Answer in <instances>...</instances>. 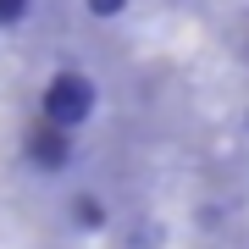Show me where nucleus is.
<instances>
[{"mask_svg":"<svg viewBox=\"0 0 249 249\" xmlns=\"http://www.w3.org/2000/svg\"><path fill=\"white\" fill-rule=\"evenodd\" d=\"M94 106H100L94 78L78 72V67H61V72H50L45 94H39V122L61 127V133H78V127L94 116Z\"/></svg>","mask_w":249,"mask_h":249,"instance_id":"1","label":"nucleus"},{"mask_svg":"<svg viewBox=\"0 0 249 249\" xmlns=\"http://www.w3.org/2000/svg\"><path fill=\"white\" fill-rule=\"evenodd\" d=\"M133 249H160V227H155V232L139 227V232H133Z\"/></svg>","mask_w":249,"mask_h":249,"instance_id":"6","label":"nucleus"},{"mask_svg":"<svg viewBox=\"0 0 249 249\" xmlns=\"http://www.w3.org/2000/svg\"><path fill=\"white\" fill-rule=\"evenodd\" d=\"M67 222L83 227V232H100V227L111 222V211H106V199H100V194H89V188H83V194L67 199Z\"/></svg>","mask_w":249,"mask_h":249,"instance_id":"3","label":"nucleus"},{"mask_svg":"<svg viewBox=\"0 0 249 249\" xmlns=\"http://www.w3.org/2000/svg\"><path fill=\"white\" fill-rule=\"evenodd\" d=\"M244 127H249V116H244Z\"/></svg>","mask_w":249,"mask_h":249,"instance_id":"7","label":"nucleus"},{"mask_svg":"<svg viewBox=\"0 0 249 249\" xmlns=\"http://www.w3.org/2000/svg\"><path fill=\"white\" fill-rule=\"evenodd\" d=\"M22 160L34 172H45V178H55V172H67L72 160H78V133H61V127H50V122H34L22 133Z\"/></svg>","mask_w":249,"mask_h":249,"instance_id":"2","label":"nucleus"},{"mask_svg":"<svg viewBox=\"0 0 249 249\" xmlns=\"http://www.w3.org/2000/svg\"><path fill=\"white\" fill-rule=\"evenodd\" d=\"M83 6H89V17H100V22H116L127 11V0H83Z\"/></svg>","mask_w":249,"mask_h":249,"instance_id":"5","label":"nucleus"},{"mask_svg":"<svg viewBox=\"0 0 249 249\" xmlns=\"http://www.w3.org/2000/svg\"><path fill=\"white\" fill-rule=\"evenodd\" d=\"M28 11H34V0H0V28H22Z\"/></svg>","mask_w":249,"mask_h":249,"instance_id":"4","label":"nucleus"}]
</instances>
